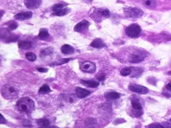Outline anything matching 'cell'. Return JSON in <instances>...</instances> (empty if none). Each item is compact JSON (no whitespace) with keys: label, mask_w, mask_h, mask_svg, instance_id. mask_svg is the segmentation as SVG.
Masks as SVG:
<instances>
[{"label":"cell","mask_w":171,"mask_h":128,"mask_svg":"<svg viewBox=\"0 0 171 128\" xmlns=\"http://www.w3.org/2000/svg\"><path fill=\"white\" fill-rule=\"evenodd\" d=\"M31 46H32V43L30 42L23 41L19 43V47L21 49L28 50L29 48H31Z\"/></svg>","instance_id":"ffe728a7"},{"label":"cell","mask_w":171,"mask_h":128,"mask_svg":"<svg viewBox=\"0 0 171 128\" xmlns=\"http://www.w3.org/2000/svg\"><path fill=\"white\" fill-rule=\"evenodd\" d=\"M80 68L84 72H88V73H93L95 71V63L91 62V61H84L80 64Z\"/></svg>","instance_id":"5b68a950"},{"label":"cell","mask_w":171,"mask_h":128,"mask_svg":"<svg viewBox=\"0 0 171 128\" xmlns=\"http://www.w3.org/2000/svg\"><path fill=\"white\" fill-rule=\"evenodd\" d=\"M25 57L27 58L28 60L29 61H34L36 60V56H35V54H33L32 52H28L25 54Z\"/></svg>","instance_id":"603a6c76"},{"label":"cell","mask_w":171,"mask_h":128,"mask_svg":"<svg viewBox=\"0 0 171 128\" xmlns=\"http://www.w3.org/2000/svg\"><path fill=\"white\" fill-rule=\"evenodd\" d=\"M91 46L95 48H102L103 46H104V43L100 39H96L94 41H92V43H91Z\"/></svg>","instance_id":"e0dca14e"},{"label":"cell","mask_w":171,"mask_h":128,"mask_svg":"<svg viewBox=\"0 0 171 128\" xmlns=\"http://www.w3.org/2000/svg\"><path fill=\"white\" fill-rule=\"evenodd\" d=\"M98 14H99L102 17H108L110 16V12H109L108 10H106V9H99V10H98Z\"/></svg>","instance_id":"7402d4cb"},{"label":"cell","mask_w":171,"mask_h":128,"mask_svg":"<svg viewBox=\"0 0 171 128\" xmlns=\"http://www.w3.org/2000/svg\"><path fill=\"white\" fill-rule=\"evenodd\" d=\"M131 72H132V68H124L121 71V74L124 76H127L129 75H130Z\"/></svg>","instance_id":"cb8c5ba5"},{"label":"cell","mask_w":171,"mask_h":128,"mask_svg":"<svg viewBox=\"0 0 171 128\" xmlns=\"http://www.w3.org/2000/svg\"><path fill=\"white\" fill-rule=\"evenodd\" d=\"M144 4L147 8L154 9L156 6V0H144Z\"/></svg>","instance_id":"9a60e30c"},{"label":"cell","mask_w":171,"mask_h":128,"mask_svg":"<svg viewBox=\"0 0 171 128\" xmlns=\"http://www.w3.org/2000/svg\"><path fill=\"white\" fill-rule=\"evenodd\" d=\"M61 50H62V52H63L64 54H72L73 52H74V48L72 47L71 46H70V45L65 44V45H63L62 46Z\"/></svg>","instance_id":"7c38bea8"},{"label":"cell","mask_w":171,"mask_h":128,"mask_svg":"<svg viewBox=\"0 0 171 128\" xmlns=\"http://www.w3.org/2000/svg\"><path fill=\"white\" fill-rule=\"evenodd\" d=\"M90 94H91V92L88 90H85V89H82L80 87H77L76 89V94L79 98H86V97L90 95Z\"/></svg>","instance_id":"30bf717a"},{"label":"cell","mask_w":171,"mask_h":128,"mask_svg":"<svg viewBox=\"0 0 171 128\" xmlns=\"http://www.w3.org/2000/svg\"><path fill=\"white\" fill-rule=\"evenodd\" d=\"M129 89L136 94H146L149 92V90L147 87H144V86H140V85H136V84H131L129 87Z\"/></svg>","instance_id":"8992f818"},{"label":"cell","mask_w":171,"mask_h":128,"mask_svg":"<svg viewBox=\"0 0 171 128\" xmlns=\"http://www.w3.org/2000/svg\"><path fill=\"white\" fill-rule=\"evenodd\" d=\"M6 123L5 118L3 117V115H1V121H0V123H1V124H3V123Z\"/></svg>","instance_id":"f1b7e54d"},{"label":"cell","mask_w":171,"mask_h":128,"mask_svg":"<svg viewBox=\"0 0 171 128\" xmlns=\"http://www.w3.org/2000/svg\"><path fill=\"white\" fill-rule=\"evenodd\" d=\"M97 78L99 79V80L103 81V79H105V76L104 75H99V76H97Z\"/></svg>","instance_id":"83f0119b"},{"label":"cell","mask_w":171,"mask_h":128,"mask_svg":"<svg viewBox=\"0 0 171 128\" xmlns=\"http://www.w3.org/2000/svg\"><path fill=\"white\" fill-rule=\"evenodd\" d=\"M42 3V0H25L24 5L29 10H35L40 7Z\"/></svg>","instance_id":"52a82bcc"},{"label":"cell","mask_w":171,"mask_h":128,"mask_svg":"<svg viewBox=\"0 0 171 128\" xmlns=\"http://www.w3.org/2000/svg\"><path fill=\"white\" fill-rule=\"evenodd\" d=\"M144 60V55L140 54V53H136L133 54L129 58V61L131 63H138Z\"/></svg>","instance_id":"8fae6325"},{"label":"cell","mask_w":171,"mask_h":128,"mask_svg":"<svg viewBox=\"0 0 171 128\" xmlns=\"http://www.w3.org/2000/svg\"><path fill=\"white\" fill-rule=\"evenodd\" d=\"M33 16V14L32 12H29V11H25V12H22V13H19V14H16L14 16V18L17 20H19V21H23V20H27L31 18Z\"/></svg>","instance_id":"9c48e42d"},{"label":"cell","mask_w":171,"mask_h":128,"mask_svg":"<svg viewBox=\"0 0 171 128\" xmlns=\"http://www.w3.org/2000/svg\"><path fill=\"white\" fill-rule=\"evenodd\" d=\"M63 7H64V6L60 3V4H56V5H54V6L52 7V10H53L54 12H58V11L62 10L63 9Z\"/></svg>","instance_id":"484cf974"},{"label":"cell","mask_w":171,"mask_h":128,"mask_svg":"<svg viewBox=\"0 0 171 128\" xmlns=\"http://www.w3.org/2000/svg\"><path fill=\"white\" fill-rule=\"evenodd\" d=\"M105 98H106V100L111 101V100H116L117 98H120V94L117 92H110L106 94Z\"/></svg>","instance_id":"4fadbf2b"},{"label":"cell","mask_w":171,"mask_h":128,"mask_svg":"<svg viewBox=\"0 0 171 128\" xmlns=\"http://www.w3.org/2000/svg\"><path fill=\"white\" fill-rule=\"evenodd\" d=\"M2 95L6 100H14L18 97L19 94V89L15 85L13 84H6L2 87L1 90Z\"/></svg>","instance_id":"7a4b0ae2"},{"label":"cell","mask_w":171,"mask_h":128,"mask_svg":"<svg viewBox=\"0 0 171 128\" xmlns=\"http://www.w3.org/2000/svg\"><path fill=\"white\" fill-rule=\"evenodd\" d=\"M71 60V58H65V59H61L56 63V65H63V64H65V63L68 62Z\"/></svg>","instance_id":"4316f807"},{"label":"cell","mask_w":171,"mask_h":128,"mask_svg":"<svg viewBox=\"0 0 171 128\" xmlns=\"http://www.w3.org/2000/svg\"><path fill=\"white\" fill-rule=\"evenodd\" d=\"M155 126L151 125L149 126V127H162V126H160L159 124H154Z\"/></svg>","instance_id":"d6a6232c"},{"label":"cell","mask_w":171,"mask_h":128,"mask_svg":"<svg viewBox=\"0 0 171 128\" xmlns=\"http://www.w3.org/2000/svg\"><path fill=\"white\" fill-rule=\"evenodd\" d=\"M49 37V33L47 32V29L45 28H42L40 31V33H39V38L41 39H43V40H46Z\"/></svg>","instance_id":"2e32d148"},{"label":"cell","mask_w":171,"mask_h":128,"mask_svg":"<svg viewBox=\"0 0 171 128\" xmlns=\"http://www.w3.org/2000/svg\"><path fill=\"white\" fill-rule=\"evenodd\" d=\"M36 122L40 127H47L50 125V122L47 119H40Z\"/></svg>","instance_id":"ac0fdd59"},{"label":"cell","mask_w":171,"mask_h":128,"mask_svg":"<svg viewBox=\"0 0 171 128\" xmlns=\"http://www.w3.org/2000/svg\"><path fill=\"white\" fill-rule=\"evenodd\" d=\"M50 92H51V90L47 85L42 86L40 87V89L39 90V94H48Z\"/></svg>","instance_id":"d6986e66"},{"label":"cell","mask_w":171,"mask_h":128,"mask_svg":"<svg viewBox=\"0 0 171 128\" xmlns=\"http://www.w3.org/2000/svg\"><path fill=\"white\" fill-rule=\"evenodd\" d=\"M141 32V28L137 24H133L125 29V33L131 38H136Z\"/></svg>","instance_id":"277c9868"},{"label":"cell","mask_w":171,"mask_h":128,"mask_svg":"<svg viewBox=\"0 0 171 128\" xmlns=\"http://www.w3.org/2000/svg\"><path fill=\"white\" fill-rule=\"evenodd\" d=\"M81 83L88 87H92V88H95L99 86V83L96 81H92V80H88V81L81 80Z\"/></svg>","instance_id":"5bb4252c"},{"label":"cell","mask_w":171,"mask_h":128,"mask_svg":"<svg viewBox=\"0 0 171 128\" xmlns=\"http://www.w3.org/2000/svg\"><path fill=\"white\" fill-rule=\"evenodd\" d=\"M131 103H132V106L133 107V109H136V111H141L142 105L139 101L133 100V101H131Z\"/></svg>","instance_id":"44dd1931"},{"label":"cell","mask_w":171,"mask_h":128,"mask_svg":"<svg viewBox=\"0 0 171 128\" xmlns=\"http://www.w3.org/2000/svg\"><path fill=\"white\" fill-rule=\"evenodd\" d=\"M17 28V25L16 24H13V25H10V28L11 30H13L14 28Z\"/></svg>","instance_id":"4dcf8cb0"},{"label":"cell","mask_w":171,"mask_h":128,"mask_svg":"<svg viewBox=\"0 0 171 128\" xmlns=\"http://www.w3.org/2000/svg\"><path fill=\"white\" fill-rule=\"evenodd\" d=\"M125 16L127 17H130L133 19H137L143 16L144 12L142 10L139 8H133V7H127L124 9Z\"/></svg>","instance_id":"3957f363"},{"label":"cell","mask_w":171,"mask_h":128,"mask_svg":"<svg viewBox=\"0 0 171 128\" xmlns=\"http://www.w3.org/2000/svg\"><path fill=\"white\" fill-rule=\"evenodd\" d=\"M16 106L20 112L24 114H29L35 109V104L32 99L28 98H23L17 101Z\"/></svg>","instance_id":"6da1fadb"},{"label":"cell","mask_w":171,"mask_h":128,"mask_svg":"<svg viewBox=\"0 0 171 128\" xmlns=\"http://www.w3.org/2000/svg\"><path fill=\"white\" fill-rule=\"evenodd\" d=\"M166 89L168 90H170L171 92V82L169 83L168 84H167V86H166Z\"/></svg>","instance_id":"1f68e13d"},{"label":"cell","mask_w":171,"mask_h":128,"mask_svg":"<svg viewBox=\"0 0 171 128\" xmlns=\"http://www.w3.org/2000/svg\"><path fill=\"white\" fill-rule=\"evenodd\" d=\"M90 23L88 21H82L80 23H78L77 25L74 28V31L76 32H84V31H86L88 29V28L89 27Z\"/></svg>","instance_id":"ba28073f"},{"label":"cell","mask_w":171,"mask_h":128,"mask_svg":"<svg viewBox=\"0 0 171 128\" xmlns=\"http://www.w3.org/2000/svg\"><path fill=\"white\" fill-rule=\"evenodd\" d=\"M38 71L40 72H47V69H44V68H38Z\"/></svg>","instance_id":"f546056e"},{"label":"cell","mask_w":171,"mask_h":128,"mask_svg":"<svg viewBox=\"0 0 171 128\" xmlns=\"http://www.w3.org/2000/svg\"><path fill=\"white\" fill-rule=\"evenodd\" d=\"M170 121H171V120H170Z\"/></svg>","instance_id":"836d02e7"},{"label":"cell","mask_w":171,"mask_h":128,"mask_svg":"<svg viewBox=\"0 0 171 128\" xmlns=\"http://www.w3.org/2000/svg\"><path fill=\"white\" fill-rule=\"evenodd\" d=\"M68 14V10L67 9H63L62 10L58 11V12H54V15L55 16H64L65 14Z\"/></svg>","instance_id":"d4e9b609"}]
</instances>
